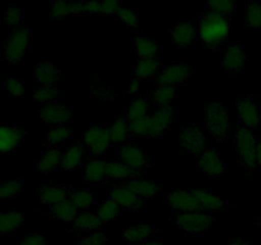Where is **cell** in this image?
<instances>
[{"instance_id": "obj_1", "label": "cell", "mask_w": 261, "mask_h": 245, "mask_svg": "<svg viewBox=\"0 0 261 245\" xmlns=\"http://www.w3.org/2000/svg\"><path fill=\"white\" fill-rule=\"evenodd\" d=\"M231 31V15L203 10L198 15L199 38L212 51H219L228 38Z\"/></svg>"}, {"instance_id": "obj_2", "label": "cell", "mask_w": 261, "mask_h": 245, "mask_svg": "<svg viewBox=\"0 0 261 245\" xmlns=\"http://www.w3.org/2000/svg\"><path fill=\"white\" fill-rule=\"evenodd\" d=\"M204 121L206 130L213 140L224 143L231 135V122L228 110L221 101H212L204 109Z\"/></svg>"}, {"instance_id": "obj_3", "label": "cell", "mask_w": 261, "mask_h": 245, "mask_svg": "<svg viewBox=\"0 0 261 245\" xmlns=\"http://www.w3.org/2000/svg\"><path fill=\"white\" fill-rule=\"evenodd\" d=\"M259 137L252 133V130L240 125L236 129L233 137L234 150L239 166L244 167L247 173H252L256 165V148Z\"/></svg>"}, {"instance_id": "obj_4", "label": "cell", "mask_w": 261, "mask_h": 245, "mask_svg": "<svg viewBox=\"0 0 261 245\" xmlns=\"http://www.w3.org/2000/svg\"><path fill=\"white\" fill-rule=\"evenodd\" d=\"M32 43V30L27 26H18L8 36L3 45V58L9 64L22 61L25 54L30 53Z\"/></svg>"}, {"instance_id": "obj_5", "label": "cell", "mask_w": 261, "mask_h": 245, "mask_svg": "<svg viewBox=\"0 0 261 245\" xmlns=\"http://www.w3.org/2000/svg\"><path fill=\"white\" fill-rule=\"evenodd\" d=\"M116 156L119 161L140 174L153 166L152 156L134 143H122L116 148Z\"/></svg>"}, {"instance_id": "obj_6", "label": "cell", "mask_w": 261, "mask_h": 245, "mask_svg": "<svg viewBox=\"0 0 261 245\" xmlns=\"http://www.w3.org/2000/svg\"><path fill=\"white\" fill-rule=\"evenodd\" d=\"M84 148L93 157H102L111 147L110 128L107 125H92L82 137Z\"/></svg>"}, {"instance_id": "obj_7", "label": "cell", "mask_w": 261, "mask_h": 245, "mask_svg": "<svg viewBox=\"0 0 261 245\" xmlns=\"http://www.w3.org/2000/svg\"><path fill=\"white\" fill-rule=\"evenodd\" d=\"M216 217L204 211L191 212V213H176L175 222L181 231L190 235H203L208 231Z\"/></svg>"}, {"instance_id": "obj_8", "label": "cell", "mask_w": 261, "mask_h": 245, "mask_svg": "<svg viewBox=\"0 0 261 245\" xmlns=\"http://www.w3.org/2000/svg\"><path fill=\"white\" fill-rule=\"evenodd\" d=\"M256 100L254 94L237 96L236 109L240 124L250 130H256L260 127V106Z\"/></svg>"}, {"instance_id": "obj_9", "label": "cell", "mask_w": 261, "mask_h": 245, "mask_svg": "<svg viewBox=\"0 0 261 245\" xmlns=\"http://www.w3.org/2000/svg\"><path fill=\"white\" fill-rule=\"evenodd\" d=\"M178 140H180L181 150L195 157H198L206 148L205 130L198 124L181 128Z\"/></svg>"}, {"instance_id": "obj_10", "label": "cell", "mask_w": 261, "mask_h": 245, "mask_svg": "<svg viewBox=\"0 0 261 245\" xmlns=\"http://www.w3.org/2000/svg\"><path fill=\"white\" fill-rule=\"evenodd\" d=\"M166 204L176 213H191L203 211L198 198L194 195L193 190L185 189H171L165 197Z\"/></svg>"}, {"instance_id": "obj_11", "label": "cell", "mask_w": 261, "mask_h": 245, "mask_svg": "<svg viewBox=\"0 0 261 245\" xmlns=\"http://www.w3.org/2000/svg\"><path fill=\"white\" fill-rule=\"evenodd\" d=\"M194 76V69L186 63H173L166 66L158 74L157 82L158 87H178L188 83L189 79Z\"/></svg>"}, {"instance_id": "obj_12", "label": "cell", "mask_w": 261, "mask_h": 245, "mask_svg": "<svg viewBox=\"0 0 261 245\" xmlns=\"http://www.w3.org/2000/svg\"><path fill=\"white\" fill-rule=\"evenodd\" d=\"M246 64L245 46L240 42H231L224 51L221 60V71L227 76H237L244 73Z\"/></svg>"}, {"instance_id": "obj_13", "label": "cell", "mask_w": 261, "mask_h": 245, "mask_svg": "<svg viewBox=\"0 0 261 245\" xmlns=\"http://www.w3.org/2000/svg\"><path fill=\"white\" fill-rule=\"evenodd\" d=\"M196 165L204 174V176L209 179L221 178L227 173L226 165H224L221 153L213 147H206L196 157Z\"/></svg>"}, {"instance_id": "obj_14", "label": "cell", "mask_w": 261, "mask_h": 245, "mask_svg": "<svg viewBox=\"0 0 261 245\" xmlns=\"http://www.w3.org/2000/svg\"><path fill=\"white\" fill-rule=\"evenodd\" d=\"M171 42L180 48H189L196 42L199 38L198 20L196 23L193 19H184L176 23L170 28Z\"/></svg>"}, {"instance_id": "obj_15", "label": "cell", "mask_w": 261, "mask_h": 245, "mask_svg": "<svg viewBox=\"0 0 261 245\" xmlns=\"http://www.w3.org/2000/svg\"><path fill=\"white\" fill-rule=\"evenodd\" d=\"M109 197L114 199L122 211H142L145 208V201L138 197L134 191L127 189L126 186H111L107 190Z\"/></svg>"}, {"instance_id": "obj_16", "label": "cell", "mask_w": 261, "mask_h": 245, "mask_svg": "<svg viewBox=\"0 0 261 245\" xmlns=\"http://www.w3.org/2000/svg\"><path fill=\"white\" fill-rule=\"evenodd\" d=\"M40 117L43 122L54 127H61L73 120V109L64 104L43 105L40 107Z\"/></svg>"}, {"instance_id": "obj_17", "label": "cell", "mask_w": 261, "mask_h": 245, "mask_svg": "<svg viewBox=\"0 0 261 245\" xmlns=\"http://www.w3.org/2000/svg\"><path fill=\"white\" fill-rule=\"evenodd\" d=\"M175 116V107L170 106L157 107L154 114L150 116L149 138H162L170 129Z\"/></svg>"}, {"instance_id": "obj_18", "label": "cell", "mask_w": 261, "mask_h": 245, "mask_svg": "<svg viewBox=\"0 0 261 245\" xmlns=\"http://www.w3.org/2000/svg\"><path fill=\"white\" fill-rule=\"evenodd\" d=\"M160 232L161 229H158L154 224H150V222H139V224H135L133 226L125 229L122 231V239H124V241L129 242V244L135 245L153 240L155 235H158Z\"/></svg>"}, {"instance_id": "obj_19", "label": "cell", "mask_w": 261, "mask_h": 245, "mask_svg": "<svg viewBox=\"0 0 261 245\" xmlns=\"http://www.w3.org/2000/svg\"><path fill=\"white\" fill-rule=\"evenodd\" d=\"M74 188L68 184H45L40 189V199L43 204L54 206L60 202L68 201L73 195Z\"/></svg>"}, {"instance_id": "obj_20", "label": "cell", "mask_w": 261, "mask_h": 245, "mask_svg": "<svg viewBox=\"0 0 261 245\" xmlns=\"http://www.w3.org/2000/svg\"><path fill=\"white\" fill-rule=\"evenodd\" d=\"M82 181L91 186L106 185L110 181L106 173V161L96 158L87 162L82 173Z\"/></svg>"}, {"instance_id": "obj_21", "label": "cell", "mask_w": 261, "mask_h": 245, "mask_svg": "<svg viewBox=\"0 0 261 245\" xmlns=\"http://www.w3.org/2000/svg\"><path fill=\"white\" fill-rule=\"evenodd\" d=\"M193 193L198 198L203 211L208 212V213L213 214L217 212L227 211L231 207L226 198L218 195V194H214L208 189H194Z\"/></svg>"}, {"instance_id": "obj_22", "label": "cell", "mask_w": 261, "mask_h": 245, "mask_svg": "<svg viewBox=\"0 0 261 245\" xmlns=\"http://www.w3.org/2000/svg\"><path fill=\"white\" fill-rule=\"evenodd\" d=\"M133 51L142 60L147 59H160L162 54V46L147 35H138L133 41Z\"/></svg>"}, {"instance_id": "obj_23", "label": "cell", "mask_w": 261, "mask_h": 245, "mask_svg": "<svg viewBox=\"0 0 261 245\" xmlns=\"http://www.w3.org/2000/svg\"><path fill=\"white\" fill-rule=\"evenodd\" d=\"M134 191L138 197L147 201V199H153L162 193V183L160 180H143V179H135V180L126 181L122 184Z\"/></svg>"}, {"instance_id": "obj_24", "label": "cell", "mask_w": 261, "mask_h": 245, "mask_svg": "<svg viewBox=\"0 0 261 245\" xmlns=\"http://www.w3.org/2000/svg\"><path fill=\"white\" fill-rule=\"evenodd\" d=\"M60 69L47 60H42L36 64L32 74L33 82L38 86H54L60 79Z\"/></svg>"}, {"instance_id": "obj_25", "label": "cell", "mask_w": 261, "mask_h": 245, "mask_svg": "<svg viewBox=\"0 0 261 245\" xmlns=\"http://www.w3.org/2000/svg\"><path fill=\"white\" fill-rule=\"evenodd\" d=\"M25 132L18 127L0 125V153H9L17 150L24 139Z\"/></svg>"}, {"instance_id": "obj_26", "label": "cell", "mask_w": 261, "mask_h": 245, "mask_svg": "<svg viewBox=\"0 0 261 245\" xmlns=\"http://www.w3.org/2000/svg\"><path fill=\"white\" fill-rule=\"evenodd\" d=\"M61 156H63V153H61L60 147L47 148V150L41 155V157L35 161L33 167H35V170L47 175V174L56 171L60 167Z\"/></svg>"}, {"instance_id": "obj_27", "label": "cell", "mask_w": 261, "mask_h": 245, "mask_svg": "<svg viewBox=\"0 0 261 245\" xmlns=\"http://www.w3.org/2000/svg\"><path fill=\"white\" fill-rule=\"evenodd\" d=\"M86 13V2H53L51 3L50 18L61 19L68 15H81Z\"/></svg>"}, {"instance_id": "obj_28", "label": "cell", "mask_w": 261, "mask_h": 245, "mask_svg": "<svg viewBox=\"0 0 261 245\" xmlns=\"http://www.w3.org/2000/svg\"><path fill=\"white\" fill-rule=\"evenodd\" d=\"M106 173L107 178L110 180H119V181H126L135 180V179H139L142 174L137 173L133 168H130L129 166L125 165L121 161H106Z\"/></svg>"}, {"instance_id": "obj_29", "label": "cell", "mask_w": 261, "mask_h": 245, "mask_svg": "<svg viewBox=\"0 0 261 245\" xmlns=\"http://www.w3.org/2000/svg\"><path fill=\"white\" fill-rule=\"evenodd\" d=\"M84 148L83 143L76 142L68 148L61 156V167L65 171H75L82 167L84 157Z\"/></svg>"}, {"instance_id": "obj_30", "label": "cell", "mask_w": 261, "mask_h": 245, "mask_svg": "<svg viewBox=\"0 0 261 245\" xmlns=\"http://www.w3.org/2000/svg\"><path fill=\"white\" fill-rule=\"evenodd\" d=\"M103 222L99 218L97 212H84V213H79L76 218L74 219L73 226L78 232H97L102 229Z\"/></svg>"}, {"instance_id": "obj_31", "label": "cell", "mask_w": 261, "mask_h": 245, "mask_svg": "<svg viewBox=\"0 0 261 245\" xmlns=\"http://www.w3.org/2000/svg\"><path fill=\"white\" fill-rule=\"evenodd\" d=\"M47 213L50 218L56 219V221H63L65 224H71L79 214V211L73 206L70 199H68V201L50 206Z\"/></svg>"}, {"instance_id": "obj_32", "label": "cell", "mask_w": 261, "mask_h": 245, "mask_svg": "<svg viewBox=\"0 0 261 245\" xmlns=\"http://www.w3.org/2000/svg\"><path fill=\"white\" fill-rule=\"evenodd\" d=\"M149 104L150 100L147 96H142L139 94L138 97H135L134 100H132L129 105L125 109V119L127 120V122L135 121V120L143 119L148 115V110H149Z\"/></svg>"}, {"instance_id": "obj_33", "label": "cell", "mask_w": 261, "mask_h": 245, "mask_svg": "<svg viewBox=\"0 0 261 245\" xmlns=\"http://www.w3.org/2000/svg\"><path fill=\"white\" fill-rule=\"evenodd\" d=\"M33 100L43 105L60 104L64 100V92L54 86H37L33 88Z\"/></svg>"}, {"instance_id": "obj_34", "label": "cell", "mask_w": 261, "mask_h": 245, "mask_svg": "<svg viewBox=\"0 0 261 245\" xmlns=\"http://www.w3.org/2000/svg\"><path fill=\"white\" fill-rule=\"evenodd\" d=\"M162 66V60L160 59H147V60H139L133 65L132 73L135 79H147L158 73L160 68Z\"/></svg>"}, {"instance_id": "obj_35", "label": "cell", "mask_w": 261, "mask_h": 245, "mask_svg": "<svg viewBox=\"0 0 261 245\" xmlns=\"http://www.w3.org/2000/svg\"><path fill=\"white\" fill-rule=\"evenodd\" d=\"M23 224H24V216L20 212L12 209V211L2 213L0 214V235L12 234L20 229Z\"/></svg>"}, {"instance_id": "obj_36", "label": "cell", "mask_w": 261, "mask_h": 245, "mask_svg": "<svg viewBox=\"0 0 261 245\" xmlns=\"http://www.w3.org/2000/svg\"><path fill=\"white\" fill-rule=\"evenodd\" d=\"M73 137V129L70 127H54L47 132L45 137V145L47 148L60 147V144L65 143L66 140Z\"/></svg>"}, {"instance_id": "obj_37", "label": "cell", "mask_w": 261, "mask_h": 245, "mask_svg": "<svg viewBox=\"0 0 261 245\" xmlns=\"http://www.w3.org/2000/svg\"><path fill=\"white\" fill-rule=\"evenodd\" d=\"M122 213V209L114 199H111L110 197H107L106 199L102 201V203L99 204L98 209H97V214H98L99 218L102 219L103 224L107 222L115 221V219L119 218Z\"/></svg>"}, {"instance_id": "obj_38", "label": "cell", "mask_w": 261, "mask_h": 245, "mask_svg": "<svg viewBox=\"0 0 261 245\" xmlns=\"http://www.w3.org/2000/svg\"><path fill=\"white\" fill-rule=\"evenodd\" d=\"M24 189V180L22 178L0 181V201L17 198Z\"/></svg>"}, {"instance_id": "obj_39", "label": "cell", "mask_w": 261, "mask_h": 245, "mask_svg": "<svg viewBox=\"0 0 261 245\" xmlns=\"http://www.w3.org/2000/svg\"><path fill=\"white\" fill-rule=\"evenodd\" d=\"M175 99H177V91L175 87H157L150 94V101L157 107L170 106Z\"/></svg>"}, {"instance_id": "obj_40", "label": "cell", "mask_w": 261, "mask_h": 245, "mask_svg": "<svg viewBox=\"0 0 261 245\" xmlns=\"http://www.w3.org/2000/svg\"><path fill=\"white\" fill-rule=\"evenodd\" d=\"M245 22L254 31L261 28V2H249L245 8Z\"/></svg>"}, {"instance_id": "obj_41", "label": "cell", "mask_w": 261, "mask_h": 245, "mask_svg": "<svg viewBox=\"0 0 261 245\" xmlns=\"http://www.w3.org/2000/svg\"><path fill=\"white\" fill-rule=\"evenodd\" d=\"M112 143H124L129 138V122L125 117H117L110 127Z\"/></svg>"}, {"instance_id": "obj_42", "label": "cell", "mask_w": 261, "mask_h": 245, "mask_svg": "<svg viewBox=\"0 0 261 245\" xmlns=\"http://www.w3.org/2000/svg\"><path fill=\"white\" fill-rule=\"evenodd\" d=\"M149 124L150 116L147 115L145 117L135 121L129 122V138L130 139H142V138H149Z\"/></svg>"}, {"instance_id": "obj_43", "label": "cell", "mask_w": 261, "mask_h": 245, "mask_svg": "<svg viewBox=\"0 0 261 245\" xmlns=\"http://www.w3.org/2000/svg\"><path fill=\"white\" fill-rule=\"evenodd\" d=\"M70 202L78 211H86L94 203V193L87 189L75 190L70 197Z\"/></svg>"}, {"instance_id": "obj_44", "label": "cell", "mask_w": 261, "mask_h": 245, "mask_svg": "<svg viewBox=\"0 0 261 245\" xmlns=\"http://www.w3.org/2000/svg\"><path fill=\"white\" fill-rule=\"evenodd\" d=\"M236 2H232V0H212V2L206 3L204 7V10L224 15H232V13L236 12Z\"/></svg>"}, {"instance_id": "obj_45", "label": "cell", "mask_w": 261, "mask_h": 245, "mask_svg": "<svg viewBox=\"0 0 261 245\" xmlns=\"http://www.w3.org/2000/svg\"><path fill=\"white\" fill-rule=\"evenodd\" d=\"M4 87L9 97H13V99H19V97L24 96L25 93L24 82L17 77H8L4 82Z\"/></svg>"}, {"instance_id": "obj_46", "label": "cell", "mask_w": 261, "mask_h": 245, "mask_svg": "<svg viewBox=\"0 0 261 245\" xmlns=\"http://www.w3.org/2000/svg\"><path fill=\"white\" fill-rule=\"evenodd\" d=\"M23 18H24V10L22 8L17 7V5H10L4 13V22L5 24L10 26H19L22 23Z\"/></svg>"}, {"instance_id": "obj_47", "label": "cell", "mask_w": 261, "mask_h": 245, "mask_svg": "<svg viewBox=\"0 0 261 245\" xmlns=\"http://www.w3.org/2000/svg\"><path fill=\"white\" fill-rule=\"evenodd\" d=\"M120 20L122 22V24L126 26L130 30H138V13L137 10L130 9V8H121L119 15H117Z\"/></svg>"}, {"instance_id": "obj_48", "label": "cell", "mask_w": 261, "mask_h": 245, "mask_svg": "<svg viewBox=\"0 0 261 245\" xmlns=\"http://www.w3.org/2000/svg\"><path fill=\"white\" fill-rule=\"evenodd\" d=\"M122 8V3L119 0H99V15H111L117 17Z\"/></svg>"}, {"instance_id": "obj_49", "label": "cell", "mask_w": 261, "mask_h": 245, "mask_svg": "<svg viewBox=\"0 0 261 245\" xmlns=\"http://www.w3.org/2000/svg\"><path fill=\"white\" fill-rule=\"evenodd\" d=\"M17 245H48V241L42 232L30 231L18 240Z\"/></svg>"}, {"instance_id": "obj_50", "label": "cell", "mask_w": 261, "mask_h": 245, "mask_svg": "<svg viewBox=\"0 0 261 245\" xmlns=\"http://www.w3.org/2000/svg\"><path fill=\"white\" fill-rule=\"evenodd\" d=\"M107 236L103 231L91 232L86 236L81 237L76 241V245H106Z\"/></svg>"}, {"instance_id": "obj_51", "label": "cell", "mask_w": 261, "mask_h": 245, "mask_svg": "<svg viewBox=\"0 0 261 245\" xmlns=\"http://www.w3.org/2000/svg\"><path fill=\"white\" fill-rule=\"evenodd\" d=\"M92 96L97 97L101 101H110V100L116 99V94H115L114 89L111 87H103V86H93L91 88Z\"/></svg>"}, {"instance_id": "obj_52", "label": "cell", "mask_w": 261, "mask_h": 245, "mask_svg": "<svg viewBox=\"0 0 261 245\" xmlns=\"http://www.w3.org/2000/svg\"><path fill=\"white\" fill-rule=\"evenodd\" d=\"M127 94H132V96H139V82L138 79L133 78L129 83V88L126 89Z\"/></svg>"}, {"instance_id": "obj_53", "label": "cell", "mask_w": 261, "mask_h": 245, "mask_svg": "<svg viewBox=\"0 0 261 245\" xmlns=\"http://www.w3.org/2000/svg\"><path fill=\"white\" fill-rule=\"evenodd\" d=\"M227 245H254V244L246 241V240L242 239V237H234V239L229 240V241L227 242Z\"/></svg>"}, {"instance_id": "obj_54", "label": "cell", "mask_w": 261, "mask_h": 245, "mask_svg": "<svg viewBox=\"0 0 261 245\" xmlns=\"http://www.w3.org/2000/svg\"><path fill=\"white\" fill-rule=\"evenodd\" d=\"M256 165L261 171V139L259 138V142H257V148H256Z\"/></svg>"}, {"instance_id": "obj_55", "label": "cell", "mask_w": 261, "mask_h": 245, "mask_svg": "<svg viewBox=\"0 0 261 245\" xmlns=\"http://www.w3.org/2000/svg\"><path fill=\"white\" fill-rule=\"evenodd\" d=\"M135 245H165V244H163L162 240L153 239V240H149V241H144V242H140V244H135Z\"/></svg>"}, {"instance_id": "obj_56", "label": "cell", "mask_w": 261, "mask_h": 245, "mask_svg": "<svg viewBox=\"0 0 261 245\" xmlns=\"http://www.w3.org/2000/svg\"><path fill=\"white\" fill-rule=\"evenodd\" d=\"M254 222H255V225H256L257 227H260V229H261V216L255 217V218H254Z\"/></svg>"}, {"instance_id": "obj_57", "label": "cell", "mask_w": 261, "mask_h": 245, "mask_svg": "<svg viewBox=\"0 0 261 245\" xmlns=\"http://www.w3.org/2000/svg\"><path fill=\"white\" fill-rule=\"evenodd\" d=\"M260 128H261V106H260Z\"/></svg>"}, {"instance_id": "obj_58", "label": "cell", "mask_w": 261, "mask_h": 245, "mask_svg": "<svg viewBox=\"0 0 261 245\" xmlns=\"http://www.w3.org/2000/svg\"><path fill=\"white\" fill-rule=\"evenodd\" d=\"M0 214H2V209H0Z\"/></svg>"}]
</instances>
